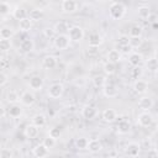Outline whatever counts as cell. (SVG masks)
<instances>
[{"mask_svg": "<svg viewBox=\"0 0 158 158\" xmlns=\"http://www.w3.org/2000/svg\"><path fill=\"white\" fill-rule=\"evenodd\" d=\"M109 14L112 20H120L126 14V6L122 2H112L109 7Z\"/></svg>", "mask_w": 158, "mask_h": 158, "instance_id": "obj_1", "label": "cell"}, {"mask_svg": "<svg viewBox=\"0 0 158 158\" xmlns=\"http://www.w3.org/2000/svg\"><path fill=\"white\" fill-rule=\"evenodd\" d=\"M53 44L57 49L59 51H63V49H67L70 44V38L67 33H59V35H56L54 36V41H53Z\"/></svg>", "mask_w": 158, "mask_h": 158, "instance_id": "obj_2", "label": "cell"}, {"mask_svg": "<svg viewBox=\"0 0 158 158\" xmlns=\"http://www.w3.org/2000/svg\"><path fill=\"white\" fill-rule=\"evenodd\" d=\"M68 36H69L70 41H73V42H80L84 38V30H83V27L74 25V26H72V27L68 28Z\"/></svg>", "mask_w": 158, "mask_h": 158, "instance_id": "obj_3", "label": "cell"}, {"mask_svg": "<svg viewBox=\"0 0 158 158\" xmlns=\"http://www.w3.org/2000/svg\"><path fill=\"white\" fill-rule=\"evenodd\" d=\"M64 93V86L60 83H53L52 85H49L47 94L51 99H59Z\"/></svg>", "mask_w": 158, "mask_h": 158, "instance_id": "obj_4", "label": "cell"}, {"mask_svg": "<svg viewBox=\"0 0 158 158\" xmlns=\"http://www.w3.org/2000/svg\"><path fill=\"white\" fill-rule=\"evenodd\" d=\"M137 123L141 127H149L153 123V116L149 111H143L137 116Z\"/></svg>", "mask_w": 158, "mask_h": 158, "instance_id": "obj_5", "label": "cell"}, {"mask_svg": "<svg viewBox=\"0 0 158 158\" xmlns=\"http://www.w3.org/2000/svg\"><path fill=\"white\" fill-rule=\"evenodd\" d=\"M43 85H44V80L42 77L40 75H33L28 80V86L30 89H32L33 91H40L43 89Z\"/></svg>", "mask_w": 158, "mask_h": 158, "instance_id": "obj_6", "label": "cell"}, {"mask_svg": "<svg viewBox=\"0 0 158 158\" xmlns=\"http://www.w3.org/2000/svg\"><path fill=\"white\" fill-rule=\"evenodd\" d=\"M60 7L64 14H73L78 10V2L75 0H63Z\"/></svg>", "mask_w": 158, "mask_h": 158, "instance_id": "obj_7", "label": "cell"}, {"mask_svg": "<svg viewBox=\"0 0 158 158\" xmlns=\"http://www.w3.org/2000/svg\"><path fill=\"white\" fill-rule=\"evenodd\" d=\"M20 101H21V104L25 105V106H32V105L35 104V101H36V96H35V94H33L32 91L26 90V91H23V93L21 94Z\"/></svg>", "mask_w": 158, "mask_h": 158, "instance_id": "obj_8", "label": "cell"}, {"mask_svg": "<svg viewBox=\"0 0 158 158\" xmlns=\"http://www.w3.org/2000/svg\"><path fill=\"white\" fill-rule=\"evenodd\" d=\"M141 152V146L137 142H130L125 147V153L128 157H137Z\"/></svg>", "mask_w": 158, "mask_h": 158, "instance_id": "obj_9", "label": "cell"}, {"mask_svg": "<svg viewBox=\"0 0 158 158\" xmlns=\"http://www.w3.org/2000/svg\"><path fill=\"white\" fill-rule=\"evenodd\" d=\"M96 115H98V110L93 105H86L81 109V116L85 120H93V118H95Z\"/></svg>", "mask_w": 158, "mask_h": 158, "instance_id": "obj_10", "label": "cell"}, {"mask_svg": "<svg viewBox=\"0 0 158 158\" xmlns=\"http://www.w3.org/2000/svg\"><path fill=\"white\" fill-rule=\"evenodd\" d=\"M133 90H135V93H137L139 95H143L148 90V83L146 80H142L141 78L139 79H136V81L133 84Z\"/></svg>", "mask_w": 158, "mask_h": 158, "instance_id": "obj_11", "label": "cell"}, {"mask_svg": "<svg viewBox=\"0 0 158 158\" xmlns=\"http://www.w3.org/2000/svg\"><path fill=\"white\" fill-rule=\"evenodd\" d=\"M102 94L109 98V99H112V98H116L117 96V89L114 84L111 83H105L102 85Z\"/></svg>", "mask_w": 158, "mask_h": 158, "instance_id": "obj_12", "label": "cell"}, {"mask_svg": "<svg viewBox=\"0 0 158 158\" xmlns=\"http://www.w3.org/2000/svg\"><path fill=\"white\" fill-rule=\"evenodd\" d=\"M32 154L37 158H43V157H47L49 154V149L43 143H40V144L35 146V148L32 149Z\"/></svg>", "mask_w": 158, "mask_h": 158, "instance_id": "obj_13", "label": "cell"}, {"mask_svg": "<svg viewBox=\"0 0 158 158\" xmlns=\"http://www.w3.org/2000/svg\"><path fill=\"white\" fill-rule=\"evenodd\" d=\"M138 107L143 111H149L153 107V99L149 96H142L138 100Z\"/></svg>", "mask_w": 158, "mask_h": 158, "instance_id": "obj_14", "label": "cell"}, {"mask_svg": "<svg viewBox=\"0 0 158 158\" xmlns=\"http://www.w3.org/2000/svg\"><path fill=\"white\" fill-rule=\"evenodd\" d=\"M23 133H25V136H26L27 138L33 139V138H36V137L38 136V133H40V128H38L37 126H35V125L31 122L30 125H27V126L25 127Z\"/></svg>", "mask_w": 158, "mask_h": 158, "instance_id": "obj_15", "label": "cell"}, {"mask_svg": "<svg viewBox=\"0 0 158 158\" xmlns=\"http://www.w3.org/2000/svg\"><path fill=\"white\" fill-rule=\"evenodd\" d=\"M101 116H102V120L105 122H107V123H111L117 118V114H116V111L114 109H105L102 111Z\"/></svg>", "mask_w": 158, "mask_h": 158, "instance_id": "obj_16", "label": "cell"}, {"mask_svg": "<svg viewBox=\"0 0 158 158\" xmlns=\"http://www.w3.org/2000/svg\"><path fill=\"white\" fill-rule=\"evenodd\" d=\"M57 65V59L56 57L48 54V56H44L43 59H42V67L46 68V69H53L54 67Z\"/></svg>", "mask_w": 158, "mask_h": 158, "instance_id": "obj_17", "label": "cell"}, {"mask_svg": "<svg viewBox=\"0 0 158 158\" xmlns=\"http://www.w3.org/2000/svg\"><path fill=\"white\" fill-rule=\"evenodd\" d=\"M86 149H89V152H91V153H98V152H100L102 149V143L99 139H96V138L90 139L88 142Z\"/></svg>", "mask_w": 158, "mask_h": 158, "instance_id": "obj_18", "label": "cell"}, {"mask_svg": "<svg viewBox=\"0 0 158 158\" xmlns=\"http://www.w3.org/2000/svg\"><path fill=\"white\" fill-rule=\"evenodd\" d=\"M32 20L30 19V17H23V19H21V20H19V28H20V31H22V32H28L31 28H32Z\"/></svg>", "mask_w": 158, "mask_h": 158, "instance_id": "obj_19", "label": "cell"}, {"mask_svg": "<svg viewBox=\"0 0 158 158\" xmlns=\"http://www.w3.org/2000/svg\"><path fill=\"white\" fill-rule=\"evenodd\" d=\"M142 60H143V56H142L141 53H138V52H132V53H130V56H128V63H130L132 67L139 65V64L142 63Z\"/></svg>", "mask_w": 158, "mask_h": 158, "instance_id": "obj_20", "label": "cell"}, {"mask_svg": "<svg viewBox=\"0 0 158 158\" xmlns=\"http://www.w3.org/2000/svg\"><path fill=\"white\" fill-rule=\"evenodd\" d=\"M106 58H107L109 62H112V63L117 64V63L121 60V53H120L117 49H111V51H109Z\"/></svg>", "mask_w": 158, "mask_h": 158, "instance_id": "obj_21", "label": "cell"}, {"mask_svg": "<svg viewBox=\"0 0 158 158\" xmlns=\"http://www.w3.org/2000/svg\"><path fill=\"white\" fill-rule=\"evenodd\" d=\"M46 122H47V120H46V116H44L43 114H36V115L32 117V123H33L35 126H37L38 128L43 127V126L46 125Z\"/></svg>", "mask_w": 158, "mask_h": 158, "instance_id": "obj_22", "label": "cell"}, {"mask_svg": "<svg viewBox=\"0 0 158 158\" xmlns=\"http://www.w3.org/2000/svg\"><path fill=\"white\" fill-rule=\"evenodd\" d=\"M116 128H117V132H118V133L126 135V133H128L130 130H131V123H130L128 121H126V120H122V121L118 122V125H117Z\"/></svg>", "mask_w": 158, "mask_h": 158, "instance_id": "obj_23", "label": "cell"}, {"mask_svg": "<svg viewBox=\"0 0 158 158\" xmlns=\"http://www.w3.org/2000/svg\"><path fill=\"white\" fill-rule=\"evenodd\" d=\"M33 47H35V43H33V41L30 40V38H26V40H23V41L20 43V49H21L22 52H25V53L31 52V51L33 49Z\"/></svg>", "mask_w": 158, "mask_h": 158, "instance_id": "obj_24", "label": "cell"}, {"mask_svg": "<svg viewBox=\"0 0 158 158\" xmlns=\"http://www.w3.org/2000/svg\"><path fill=\"white\" fill-rule=\"evenodd\" d=\"M151 9L148 7V6H146V5H142V6H139L138 9H137V15H138V17L139 19H142V20H146V19H148L149 16H151Z\"/></svg>", "mask_w": 158, "mask_h": 158, "instance_id": "obj_25", "label": "cell"}, {"mask_svg": "<svg viewBox=\"0 0 158 158\" xmlns=\"http://www.w3.org/2000/svg\"><path fill=\"white\" fill-rule=\"evenodd\" d=\"M7 114L11 116V117H20L21 114H22V107L19 105V104H11Z\"/></svg>", "mask_w": 158, "mask_h": 158, "instance_id": "obj_26", "label": "cell"}, {"mask_svg": "<svg viewBox=\"0 0 158 158\" xmlns=\"http://www.w3.org/2000/svg\"><path fill=\"white\" fill-rule=\"evenodd\" d=\"M102 43V38L99 33H91L89 36V46H94V47H99Z\"/></svg>", "mask_w": 158, "mask_h": 158, "instance_id": "obj_27", "label": "cell"}, {"mask_svg": "<svg viewBox=\"0 0 158 158\" xmlns=\"http://www.w3.org/2000/svg\"><path fill=\"white\" fill-rule=\"evenodd\" d=\"M54 31H56V35H59V33H67L68 32V25H67V22H64V21H59V22H57L56 25H54Z\"/></svg>", "mask_w": 158, "mask_h": 158, "instance_id": "obj_28", "label": "cell"}, {"mask_svg": "<svg viewBox=\"0 0 158 158\" xmlns=\"http://www.w3.org/2000/svg\"><path fill=\"white\" fill-rule=\"evenodd\" d=\"M6 101L9 104H17L20 101V95L15 90H10L6 94Z\"/></svg>", "mask_w": 158, "mask_h": 158, "instance_id": "obj_29", "label": "cell"}, {"mask_svg": "<svg viewBox=\"0 0 158 158\" xmlns=\"http://www.w3.org/2000/svg\"><path fill=\"white\" fill-rule=\"evenodd\" d=\"M142 33H143V30L139 25H133L128 31L130 37H142Z\"/></svg>", "mask_w": 158, "mask_h": 158, "instance_id": "obj_30", "label": "cell"}, {"mask_svg": "<svg viewBox=\"0 0 158 158\" xmlns=\"http://www.w3.org/2000/svg\"><path fill=\"white\" fill-rule=\"evenodd\" d=\"M127 42L131 48H139L143 43V40H142V37H130Z\"/></svg>", "mask_w": 158, "mask_h": 158, "instance_id": "obj_31", "label": "cell"}, {"mask_svg": "<svg viewBox=\"0 0 158 158\" xmlns=\"http://www.w3.org/2000/svg\"><path fill=\"white\" fill-rule=\"evenodd\" d=\"M28 17H30L32 21H40V20L43 17V11H42L41 9H32Z\"/></svg>", "mask_w": 158, "mask_h": 158, "instance_id": "obj_32", "label": "cell"}, {"mask_svg": "<svg viewBox=\"0 0 158 158\" xmlns=\"http://www.w3.org/2000/svg\"><path fill=\"white\" fill-rule=\"evenodd\" d=\"M146 67L148 68V70H149V72L156 73V72H157V69H158V62H157V59H156L154 57L149 58V59L146 62Z\"/></svg>", "mask_w": 158, "mask_h": 158, "instance_id": "obj_33", "label": "cell"}, {"mask_svg": "<svg viewBox=\"0 0 158 158\" xmlns=\"http://www.w3.org/2000/svg\"><path fill=\"white\" fill-rule=\"evenodd\" d=\"M104 72H105V74H107V75L115 74V72H116V64L107 60V62L104 64Z\"/></svg>", "mask_w": 158, "mask_h": 158, "instance_id": "obj_34", "label": "cell"}, {"mask_svg": "<svg viewBox=\"0 0 158 158\" xmlns=\"http://www.w3.org/2000/svg\"><path fill=\"white\" fill-rule=\"evenodd\" d=\"M12 16H14L16 20H21V19H23V17H26V16H27V12H26V10H25L23 7L17 6V7L14 10Z\"/></svg>", "mask_w": 158, "mask_h": 158, "instance_id": "obj_35", "label": "cell"}, {"mask_svg": "<svg viewBox=\"0 0 158 158\" xmlns=\"http://www.w3.org/2000/svg\"><path fill=\"white\" fill-rule=\"evenodd\" d=\"M14 36V31L10 27H1L0 28V38H6L10 40Z\"/></svg>", "mask_w": 158, "mask_h": 158, "instance_id": "obj_36", "label": "cell"}, {"mask_svg": "<svg viewBox=\"0 0 158 158\" xmlns=\"http://www.w3.org/2000/svg\"><path fill=\"white\" fill-rule=\"evenodd\" d=\"M88 138H85V137H79V138H77L75 139V147L79 149V151H83V149H86V147H88Z\"/></svg>", "mask_w": 158, "mask_h": 158, "instance_id": "obj_37", "label": "cell"}, {"mask_svg": "<svg viewBox=\"0 0 158 158\" xmlns=\"http://www.w3.org/2000/svg\"><path fill=\"white\" fill-rule=\"evenodd\" d=\"M11 48V41L6 38H0V52H7Z\"/></svg>", "mask_w": 158, "mask_h": 158, "instance_id": "obj_38", "label": "cell"}, {"mask_svg": "<svg viewBox=\"0 0 158 158\" xmlns=\"http://www.w3.org/2000/svg\"><path fill=\"white\" fill-rule=\"evenodd\" d=\"M60 135H62V132H60V128H59V127H52V128L49 130V132H48V136L52 137V138H54V139L59 138Z\"/></svg>", "mask_w": 158, "mask_h": 158, "instance_id": "obj_39", "label": "cell"}, {"mask_svg": "<svg viewBox=\"0 0 158 158\" xmlns=\"http://www.w3.org/2000/svg\"><path fill=\"white\" fill-rule=\"evenodd\" d=\"M10 12V5L5 1H0V15L1 16H5Z\"/></svg>", "mask_w": 158, "mask_h": 158, "instance_id": "obj_40", "label": "cell"}, {"mask_svg": "<svg viewBox=\"0 0 158 158\" xmlns=\"http://www.w3.org/2000/svg\"><path fill=\"white\" fill-rule=\"evenodd\" d=\"M43 36L46 38H54L56 36V31L53 27H44L43 28Z\"/></svg>", "mask_w": 158, "mask_h": 158, "instance_id": "obj_41", "label": "cell"}, {"mask_svg": "<svg viewBox=\"0 0 158 158\" xmlns=\"http://www.w3.org/2000/svg\"><path fill=\"white\" fill-rule=\"evenodd\" d=\"M48 149H51V148H53L54 146H56V139L54 138H52V137H49V136H47L46 138H43V142H42Z\"/></svg>", "mask_w": 158, "mask_h": 158, "instance_id": "obj_42", "label": "cell"}, {"mask_svg": "<svg viewBox=\"0 0 158 158\" xmlns=\"http://www.w3.org/2000/svg\"><path fill=\"white\" fill-rule=\"evenodd\" d=\"M142 74H143V70H142V68L139 65L133 67V69H132V78L133 79H139L142 77Z\"/></svg>", "mask_w": 158, "mask_h": 158, "instance_id": "obj_43", "label": "cell"}, {"mask_svg": "<svg viewBox=\"0 0 158 158\" xmlns=\"http://www.w3.org/2000/svg\"><path fill=\"white\" fill-rule=\"evenodd\" d=\"M93 84L95 86H102L105 84V78L102 75H95L93 78Z\"/></svg>", "mask_w": 158, "mask_h": 158, "instance_id": "obj_44", "label": "cell"}, {"mask_svg": "<svg viewBox=\"0 0 158 158\" xmlns=\"http://www.w3.org/2000/svg\"><path fill=\"white\" fill-rule=\"evenodd\" d=\"M12 157V152L9 148H1L0 149V158H11Z\"/></svg>", "mask_w": 158, "mask_h": 158, "instance_id": "obj_45", "label": "cell"}, {"mask_svg": "<svg viewBox=\"0 0 158 158\" xmlns=\"http://www.w3.org/2000/svg\"><path fill=\"white\" fill-rule=\"evenodd\" d=\"M7 81H9V77H7L5 73L0 72V86L6 85V84H7Z\"/></svg>", "mask_w": 158, "mask_h": 158, "instance_id": "obj_46", "label": "cell"}, {"mask_svg": "<svg viewBox=\"0 0 158 158\" xmlns=\"http://www.w3.org/2000/svg\"><path fill=\"white\" fill-rule=\"evenodd\" d=\"M98 52V47H94V46H89L88 47V53L89 54H95Z\"/></svg>", "mask_w": 158, "mask_h": 158, "instance_id": "obj_47", "label": "cell"}, {"mask_svg": "<svg viewBox=\"0 0 158 158\" xmlns=\"http://www.w3.org/2000/svg\"><path fill=\"white\" fill-rule=\"evenodd\" d=\"M6 114H7V111H6V109H5L4 106H1V105H0V118H2V117H5V116H6Z\"/></svg>", "mask_w": 158, "mask_h": 158, "instance_id": "obj_48", "label": "cell"}, {"mask_svg": "<svg viewBox=\"0 0 158 158\" xmlns=\"http://www.w3.org/2000/svg\"><path fill=\"white\" fill-rule=\"evenodd\" d=\"M138 1H144V0H138Z\"/></svg>", "mask_w": 158, "mask_h": 158, "instance_id": "obj_49", "label": "cell"}, {"mask_svg": "<svg viewBox=\"0 0 158 158\" xmlns=\"http://www.w3.org/2000/svg\"><path fill=\"white\" fill-rule=\"evenodd\" d=\"M0 149H1V143H0Z\"/></svg>", "mask_w": 158, "mask_h": 158, "instance_id": "obj_50", "label": "cell"}]
</instances>
